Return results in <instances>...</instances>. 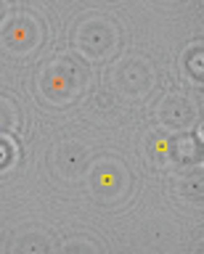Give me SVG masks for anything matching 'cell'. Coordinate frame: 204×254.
<instances>
[{"mask_svg":"<svg viewBox=\"0 0 204 254\" xmlns=\"http://www.w3.org/2000/svg\"><path fill=\"white\" fill-rule=\"evenodd\" d=\"M85 82H88V69L72 61V56L51 61L40 74V90L53 103H67L69 98H74V93H80Z\"/></svg>","mask_w":204,"mask_h":254,"instance_id":"6da1fadb","label":"cell"},{"mask_svg":"<svg viewBox=\"0 0 204 254\" xmlns=\"http://www.w3.org/2000/svg\"><path fill=\"white\" fill-rule=\"evenodd\" d=\"M77 48L90 59H104L117 48V32L104 19L85 21L80 32H77Z\"/></svg>","mask_w":204,"mask_h":254,"instance_id":"7a4b0ae2","label":"cell"},{"mask_svg":"<svg viewBox=\"0 0 204 254\" xmlns=\"http://www.w3.org/2000/svg\"><path fill=\"white\" fill-rule=\"evenodd\" d=\"M159 117H162V122L167 125V127L183 132V130H188V127H194V122H196V106L188 98L170 95V98L162 103Z\"/></svg>","mask_w":204,"mask_h":254,"instance_id":"3957f363","label":"cell"},{"mask_svg":"<svg viewBox=\"0 0 204 254\" xmlns=\"http://www.w3.org/2000/svg\"><path fill=\"white\" fill-rule=\"evenodd\" d=\"M0 40H3V45L11 48V51H19V53L32 51L35 43H37V24L32 19H16L3 29V37Z\"/></svg>","mask_w":204,"mask_h":254,"instance_id":"277c9868","label":"cell"},{"mask_svg":"<svg viewBox=\"0 0 204 254\" xmlns=\"http://www.w3.org/2000/svg\"><path fill=\"white\" fill-rule=\"evenodd\" d=\"M120 82L128 93L143 95L151 87V69L146 66V61H128L120 71Z\"/></svg>","mask_w":204,"mask_h":254,"instance_id":"5b68a950","label":"cell"},{"mask_svg":"<svg viewBox=\"0 0 204 254\" xmlns=\"http://www.w3.org/2000/svg\"><path fill=\"white\" fill-rule=\"evenodd\" d=\"M120 170H101L98 175H96V186L104 190V193H114V188H117V175Z\"/></svg>","mask_w":204,"mask_h":254,"instance_id":"8992f818","label":"cell"},{"mask_svg":"<svg viewBox=\"0 0 204 254\" xmlns=\"http://www.w3.org/2000/svg\"><path fill=\"white\" fill-rule=\"evenodd\" d=\"M11 114H13V103H5L3 111H0V132H5L8 127H13V122H11Z\"/></svg>","mask_w":204,"mask_h":254,"instance_id":"52a82bcc","label":"cell"},{"mask_svg":"<svg viewBox=\"0 0 204 254\" xmlns=\"http://www.w3.org/2000/svg\"><path fill=\"white\" fill-rule=\"evenodd\" d=\"M170 154H180V146H170ZM183 156H196V140H186L183 146Z\"/></svg>","mask_w":204,"mask_h":254,"instance_id":"ba28073f","label":"cell"},{"mask_svg":"<svg viewBox=\"0 0 204 254\" xmlns=\"http://www.w3.org/2000/svg\"><path fill=\"white\" fill-rule=\"evenodd\" d=\"M3 11H5V3H3V0H0V16H3Z\"/></svg>","mask_w":204,"mask_h":254,"instance_id":"9c48e42d","label":"cell"}]
</instances>
